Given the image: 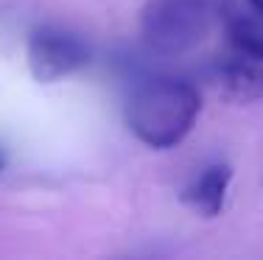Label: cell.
Segmentation results:
<instances>
[{
  "label": "cell",
  "mask_w": 263,
  "mask_h": 260,
  "mask_svg": "<svg viewBox=\"0 0 263 260\" xmlns=\"http://www.w3.org/2000/svg\"><path fill=\"white\" fill-rule=\"evenodd\" d=\"M202 112V95L191 82L174 76H154L135 87L126 104V123L135 137L148 148L179 146L191 134Z\"/></svg>",
  "instance_id": "cell-1"
},
{
  "label": "cell",
  "mask_w": 263,
  "mask_h": 260,
  "mask_svg": "<svg viewBox=\"0 0 263 260\" xmlns=\"http://www.w3.org/2000/svg\"><path fill=\"white\" fill-rule=\"evenodd\" d=\"M230 182H233V168L224 163L208 165L191 185L182 190V204L191 207L202 218H216L221 215L224 202L230 193Z\"/></svg>",
  "instance_id": "cell-4"
},
{
  "label": "cell",
  "mask_w": 263,
  "mask_h": 260,
  "mask_svg": "<svg viewBox=\"0 0 263 260\" xmlns=\"http://www.w3.org/2000/svg\"><path fill=\"white\" fill-rule=\"evenodd\" d=\"M227 6V0H146L140 36L160 56H182L208 39Z\"/></svg>",
  "instance_id": "cell-2"
},
{
  "label": "cell",
  "mask_w": 263,
  "mask_h": 260,
  "mask_svg": "<svg viewBox=\"0 0 263 260\" xmlns=\"http://www.w3.org/2000/svg\"><path fill=\"white\" fill-rule=\"evenodd\" d=\"M224 34H227L230 48L238 53V59H252V62H263V14L243 11L227 6L221 17Z\"/></svg>",
  "instance_id": "cell-6"
},
{
  "label": "cell",
  "mask_w": 263,
  "mask_h": 260,
  "mask_svg": "<svg viewBox=\"0 0 263 260\" xmlns=\"http://www.w3.org/2000/svg\"><path fill=\"white\" fill-rule=\"evenodd\" d=\"M3 168H6V157L0 154V171H3Z\"/></svg>",
  "instance_id": "cell-8"
},
{
  "label": "cell",
  "mask_w": 263,
  "mask_h": 260,
  "mask_svg": "<svg viewBox=\"0 0 263 260\" xmlns=\"http://www.w3.org/2000/svg\"><path fill=\"white\" fill-rule=\"evenodd\" d=\"M249 6H252V11H258V14H263V0H249Z\"/></svg>",
  "instance_id": "cell-7"
},
{
  "label": "cell",
  "mask_w": 263,
  "mask_h": 260,
  "mask_svg": "<svg viewBox=\"0 0 263 260\" xmlns=\"http://www.w3.org/2000/svg\"><path fill=\"white\" fill-rule=\"evenodd\" d=\"M218 87L227 101L235 104H263V62L238 59L221 67Z\"/></svg>",
  "instance_id": "cell-5"
},
{
  "label": "cell",
  "mask_w": 263,
  "mask_h": 260,
  "mask_svg": "<svg viewBox=\"0 0 263 260\" xmlns=\"http://www.w3.org/2000/svg\"><path fill=\"white\" fill-rule=\"evenodd\" d=\"M90 65V45L73 31L40 26L28 36V67L40 84H53Z\"/></svg>",
  "instance_id": "cell-3"
}]
</instances>
